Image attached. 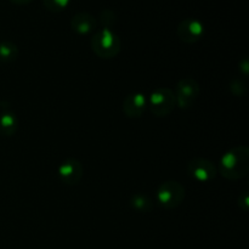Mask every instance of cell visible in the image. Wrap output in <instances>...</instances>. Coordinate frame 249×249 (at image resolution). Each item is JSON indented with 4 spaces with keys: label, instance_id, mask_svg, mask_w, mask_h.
Wrapping results in <instances>:
<instances>
[{
    "label": "cell",
    "instance_id": "1",
    "mask_svg": "<svg viewBox=\"0 0 249 249\" xmlns=\"http://www.w3.org/2000/svg\"><path fill=\"white\" fill-rule=\"evenodd\" d=\"M249 172V148L237 146L226 151L219 160L218 173L229 181H237L247 177Z\"/></svg>",
    "mask_w": 249,
    "mask_h": 249
},
{
    "label": "cell",
    "instance_id": "2",
    "mask_svg": "<svg viewBox=\"0 0 249 249\" xmlns=\"http://www.w3.org/2000/svg\"><path fill=\"white\" fill-rule=\"evenodd\" d=\"M91 49L97 57L111 60L117 57L122 49V41L118 34L111 28H101L91 38Z\"/></svg>",
    "mask_w": 249,
    "mask_h": 249
},
{
    "label": "cell",
    "instance_id": "3",
    "mask_svg": "<svg viewBox=\"0 0 249 249\" xmlns=\"http://www.w3.org/2000/svg\"><path fill=\"white\" fill-rule=\"evenodd\" d=\"M177 107L174 90L168 87H160L147 97V108L157 118L167 117Z\"/></svg>",
    "mask_w": 249,
    "mask_h": 249
},
{
    "label": "cell",
    "instance_id": "4",
    "mask_svg": "<svg viewBox=\"0 0 249 249\" xmlns=\"http://www.w3.org/2000/svg\"><path fill=\"white\" fill-rule=\"evenodd\" d=\"M186 196L184 185L175 180H168L158 186L156 192V201L164 209H175L181 206Z\"/></svg>",
    "mask_w": 249,
    "mask_h": 249
},
{
    "label": "cell",
    "instance_id": "5",
    "mask_svg": "<svg viewBox=\"0 0 249 249\" xmlns=\"http://www.w3.org/2000/svg\"><path fill=\"white\" fill-rule=\"evenodd\" d=\"M177 107L181 109H189L194 106L201 94V87L198 82L192 77H185L177 83L174 89Z\"/></svg>",
    "mask_w": 249,
    "mask_h": 249
},
{
    "label": "cell",
    "instance_id": "6",
    "mask_svg": "<svg viewBox=\"0 0 249 249\" xmlns=\"http://www.w3.org/2000/svg\"><path fill=\"white\" fill-rule=\"evenodd\" d=\"M186 172L190 178L198 182H211L218 177V167L215 163L203 157H195L187 163Z\"/></svg>",
    "mask_w": 249,
    "mask_h": 249
},
{
    "label": "cell",
    "instance_id": "7",
    "mask_svg": "<svg viewBox=\"0 0 249 249\" xmlns=\"http://www.w3.org/2000/svg\"><path fill=\"white\" fill-rule=\"evenodd\" d=\"M206 27L197 18H185L178 24L177 36L185 44H196L204 36Z\"/></svg>",
    "mask_w": 249,
    "mask_h": 249
},
{
    "label": "cell",
    "instance_id": "8",
    "mask_svg": "<svg viewBox=\"0 0 249 249\" xmlns=\"http://www.w3.org/2000/svg\"><path fill=\"white\" fill-rule=\"evenodd\" d=\"M57 175L60 181L67 186H74L80 182L84 175V168L77 158H67L57 168Z\"/></svg>",
    "mask_w": 249,
    "mask_h": 249
},
{
    "label": "cell",
    "instance_id": "9",
    "mask_svg": "<svg viewBox=\"0 0 249 249\" xmlns=\"http://www.w3.org/2000/svg\"><path fill=\"white\" fill-rule=\"evenodd\" d=\"M122 108L128 118H140L147 109V96L143 92H131L123 100Z\"/></svg>",
    "mask_w": 249,
    "mask_h": 249
},
{
    "label": "cell",
    "instance_id": "10",
    "mask_svg": "<svg viewBox=\"0 0 249 249\" xmlns=\"http://www.w3.org/2000/svg\"><path fill=\"white\" fill-rule=\"evenodd\" d=\"M97 27V19L87 11L77 12L71 18V28L79 36H88Z\"/></svg>",
    "mask_w": 249,
    "mask_h": 249
},
{
    "label": "cell",
    "instance_id": "11",
    "mask_svg": "<svg viewBox=\"0 0 249 249\" xmlns=\"http://www.w3.org/2000/svg\"><path fill=\"white\" fill-rule=\"evenodd\" d=\"M18 129V119L16 114L10 109L0 112V135L5 138L15 135Z\"/></svg>",
    "mask_w": 249,
    "mask_h": 249
},
{
    "label": "cell",
    "instance_id": "12",
    "mask_svg": "<svg viewBox=\"0 0 249 249\" xmlns=\"http://www.w3.org/2000/svg\"><path fill=\"white\" fill-rule=\"evenodd\" d=\"M129 204L140 213H150L153 209V201L146 194H134L129 199Z\"/></svg>",
    "mask_w": 249,
    "mask_h": 249
},
{
    "label": "cell",
    "instance_id": "13",
    "mask_svg": "<svg viewBox=\"0 0 249 249\" xmlns=\"http://www.w3.org/2000/svg\"><path fill=\"white\" fill-rule=\"evenodd\" d=\"M18 46L9 40L0 41V62L10 63L18 58Z\"/></svg>",
    "mask_w": 249,
    "mask_h": 249
},
{
    "label": "cell",
    "instance_id": "14",
    "mask_svg": "<svg viewBox=\"0 0 249 249\" xmlns=\"http://www.w3.org/2000/svg\"><path fill=\"white\" fill-rule=\"evenodd\" d=\"M97 23H101L102 28H111L112 26H114V24L117 23L116 12L111 9H104L101 12H100Z\"/></svg>",
    "mask_w": 249,
    "mask_h": 249
},
{
    "label": "cell",
    "instance_id": "15",
    "mask_svg": "<svg viewBox=\"0 0 249 249\" xmlns=\"http://www.w3.org/2000/svg\"><path fill=\"white\" fill-rule=\"evenodd\" d=\"M71 0H43V5L48 11L57 14L68 7Z\"/></svg>",
    "mask_w": 249,
    "mask_h": 249
},
{
    "label": "cell",
    "instance_id": "16",
    "mask_svg": "<svg viewBox=\"0 0 249 249\" xmlns=\"http://www.w3.org/2000/svg\"><path fill=\"white\" fill-rule=\"evenodd\" d=\"M229 89L232 92L235 96L242 97L245 96L246 91H247V87H246V83L242 79H232L229 85Z\"/></svg>",
    "mask_w": 249,
    "mask_h": 249
},
{
    "label": "cell",
    "instance_id": "17",
    "mask_svg": "<svg viewBox=\"0 0 249 249\" xmlns=\"http://www.w3.org/2000/svg\"><path fill=\"white\" fill-rule=\"evenodd\" d=\"M237 203L238 207H240L241 211H243L245 213H247L249 211V196H248V192L245 191L240 195L237 199Z\"/></svg>",
    "mask_w": 249,
    "mask_h": 249
},
{
    "label": "cell",
    "instance_id": "18",
    "mask_svg": "<svg viewBox=\"0 0 249 249\" xmlns=\"http://www.w3.org/2000/svg\"><path fill=\"white\" fill-rule=\"evenodd\" d=\"M238 70L242 73L243 77H247L249 72V61L247 57H243L242 60L240 61V63H238Z\"/></svg>",
    "mask_w": 249,
    "mask_h": 249
},
{
    "label": "cell",
    "instance_id": "19",
    "mask_svg": "<svg viewBox=\"0 0 249 249\" xmlns=\"http://www.w3.org/2000/svg\"><path fill=\"white\" fill-rule=\"evenodd\" d=\"M10 1L15 5H18V6H23V5H28L33 0H10Z\"/></svg>",
    "mask_w": 249,
    "mask_h": 249
},
{
    "label": "cell",
    "instance_id": "20",
    "mask_svg": "<svg viewBox=\"0 0 249 249\" xmlns=\"http://www.w3.org/2000/svg\"><path fill=\"white\" fill-rule=\"evenodd\" d=\"M0 106H1V101H0Z\"/></svg>",
    "mask_w": 249,
    "mask_h": 249
}]
</instances>
